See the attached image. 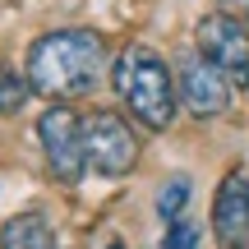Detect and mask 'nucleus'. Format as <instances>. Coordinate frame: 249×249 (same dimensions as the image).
<instances>
[{"mask_svg":"<svg viewBox=\"0 0 249 249\" xmlns=\"http://www.w3.org/2000/svg\"><path fill=\"white\" fill-rule=\"evenodd\" d=\"M111 83L143 129H166L176 120V83H171V70L157 51L129 42L111 65Z\"/></svg>","mask_w":249,"mask_h":249,"instance_id":"obj_2","label":"nucleus"},{"mask_svg":"<svg viewBox=\"0 0 249 249\" xmlns=\"http://www.w3.org/2000/svg\"><path fill=\"white\" fill-rule=\"evenodd\" d=\"M23 97H28V79H18V74L0 70V111L23 107Z\"/></svg>","mask_w":249,"mask_h":249,"instance_id":"obj_10","label":"nucleus"},{"mask_svg":"<svg viewBox=\"0 0 249 249\" xmlns=\"http://www.w3.org/2000/svg\"><path fill=\"white\" fill-rule=\"evenodd\" d=\"M83 157L97 176L120 180L139 166V134L116 111H92V116H83Z\"/></svg>","mask_w":249,"mask_h":249,"instance_id":"obj_3","label":"nucleus"},{"mask_svg":"<svg viewBox=\"0 0 249 249\" xmlns=\"http://www.w3.org/2000/svg\"><path fill=\"white\" fill-rule=\"evenodd\" d=\"M37 139H42V157L51 166V176L60 185H74L83 176V166H88V157H83V120L70 107H46L42 120H37Z\"/></svg>","mask_w":249,"mask_h":249,"instance_id":"obj_5","label":"nucleus"},{"mask_svg":"<svg viewBox=\"0 0 249 249\" xmlns=\"http://www.w3.org/2000/svg\"><path fill=\"white\" fill-rule=\"evenodd\" d=\"M189 194H194L189 176H171L166 185H161V194H157V217H161L166 226H171V222H180V213H185Z\"/></svg>","mask_w":249,"mask_h":249,"instance_id":"obj_9","label":"nucleus"},{"mask_svg":"<svg viewBox=\"0 0 249 249\" xmlns=\"http://www.w3.org/2000/svg\"><path fill=\"white\" fill-rule=\"evenodd\" d=\"M0 249H55V231L42 213H18L0 226Z\"/></svg>","mask_w":249,"mask_h":249,"instance_id":"obj_8","label":"nucleus"},{"mask_svg":"<svg viewBox=\"0 0 249 249\" xmlns=\"http://www.w3.org/2000/svg\"><path fill=\"white\" fill-rule=\"evenodd\" d=\"M198 37V55L222 74L231 88H249V28L240 18H226L222 9L217 14H203L194 28Z\"/></svg>","mask_w":249,"mask_h":249,"instance_id":"obj_4","label":"nucleus"},{"mask_svg":"<svg viewBox=\"0 0 249 249\" xmlns=\"http://www.w3.org/2000/svg\"><path fill=\"white\" fill-rule=\"evenodd\" d=\"M222 14H226V18H240V23H245V18H249V0H222Z\"/></svg>","mask_w":249,"mask_h":249,"instance_id":"obj_12","label":"nucleus"},{"mask_svg":"<svg viewBox=\"0 0 249 249\" xmlns=\"http://www.w3.org/2000/svg\"><path fill=\"white\" fill-rule=\"evenodd\" d=\"M102 70H107V42L92 28H55V33L37 37L28 51V88L42 97L70 102L97 88Z\"/></svg>","mask_w":249,"mask_h":249,"instance_id":"obj_1","label":"nucleus"},{"mask_svg":"<svg viewBox=\"0 0 249 249\" xmlns=\"http://www.w3.org/2000/svg\"><path fill=\"white\" fill-rule=\"evenodd\" d=\"M213 235L222 249H249V171L231 166L213 198Z\"/></svg>","mask_w":249,"mask_h":249,"instance_id":"obj_6","label":"nucleus"},{"mask_svg":"<svg viewBox=\"0 0 249 249\" xmlns=\"http://www.w3.org/2000/svg\"><path fill=\"white\" fill-rule=\"evenodd\" d=\"M194 240H198L194 226L180 217V222H171V226H166V245H161V249H194Z\"/></svg>","mask_w":249,"mask_h":249,"instance_id":"obj_11","label":"nucleus"},{"mask_svg":"<svg viewBox=\"0 0 249 249\" xmlns=\"http://www.w3.org/2000/svg\"><path fill=\"white\" fill-rule=\"evenodd\" d=\"M180 88H185V107L194 111V116H203V120L208 116H222V111L231 107V83H226L203 55H189V60H185Z\"/></svg>","mask_w":249,"mask_h":249,"instance_id":"obj_7","label":"nucleus"}]
</instances>
